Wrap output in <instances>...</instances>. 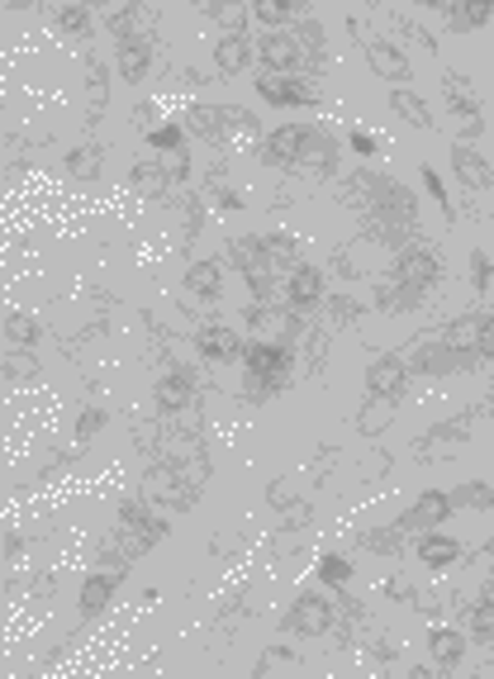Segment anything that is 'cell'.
I'll return each instance as SVG.
<instances>
[{
    "label": "cell",
    "instance_id": "obj_19",
    "mask_svg": "<svg viewBox=\"0 0 494 679\" xmlns=\"http://www.w3.org/2000/svg\"><path fill=\"white\" fill-rule=\"evenodd\" d=\"M442 90H447V104H452V110L466 114V138H476V134H480V104H476L471 90H466V82H461L457 72H447V76H442Z\"/></svg>",
    "mask_w": 494,
    "mask_h": 679
},
{
    "label": "cell",
    "instance_id": "obj_34",
    "mask_svg": "<svg viewBox=\"0 0 494 679\" xmlns=\"http://www.w3.org/2000/svg\"><path fill=\"white\" fill-rule=\"evenodd\" d=\"M86 67H90V76H86V86H90V110H106V96H110V72H106V62L90 58Z\"/></svg>",
    "mask_w": 494,
    "mask_h": 679
},
{
    "label": "cell",
    "instance_id": "obj_46",
    "mask_svg": "<svg viewBox=\"0 0 494 679\" xmlns=\"http://www.w3.org/2000/svg\"><path fill=\"white\" fill-rule=\"evenodd\" d=\"M96 5H106V0H96Z\"/></svg>",
    "mask_w": 494,
    "mask_h": 679
},
{
    "label": "cell",
    "instance_id": "obj_45",
    "mask_svg": "<svg viewBox=\"0 0 494 679\" xmlns=\"http://www.w3.org/2000/svg\"><path fill=\"white\" fill-rule=\"evenodd\" d=\"M353 148H357V152H375V138H371V134H361V128H357V134H353Z\"/></svg>",
    "mask_w": 494,
    "mask_h": 679
},
{
    "label": "cell",
    "instance_id": "obj_16",
    "mask_svg": "<svg viewBox=\"0 0 494 679\" xmlns=\"http://www.w3.org/2000/svg\"><path fill=\"white\" fill-rule=\"evenodd\" d=\"M152 58H158L152 38H120V76L124 82H143V76L152 72Z\"/></svg>",
    "mask_w": 494,
    "mask_h": 679
},
{
    "label": "cell",
    "instance_id": "obj_24",
    "mask_svg": "<svg viewBox=\"0 0 494 679\" xmlns=\"http://www.w3.org/2000/svg\"><path fill=\"white\" fill-rule=\"evenodd\" d=\"M128 181H134V190H143V195H162L166 186H172L166 166H162V162H152V157H143L134 172H128Z\"/></svg>",
    "mask_w": 494,
    "mask_h": 679
},
{
    "label": "cell",
    "instance_id": "obj_37",
    "mask_svg": "<svg viewBox=\"0 0 494 679\" xmlns=\"http://www.w3.org/2000/svg\"><path fill=\"white\" fill-rule=\"evenodd\" d=\"M106 423H110L106 409H82V413H76V442H90Z\"/></svg>",
    "mask_w": 494,
    "mask_h": 679
},
{
    "label": "cell",
    "instance_id": "obj_21",
    "mask_svg": "<svg viewBox=\"0 0 494 679\" xmlns=\"http://www.w3.org/2000/svg\"><path fill=\"white\" fill-rule=\"evenodd\" d=\"M262 252L271 261V271H295V267H300V243H295L291 233H267Z\"/></svg>",
    "mask_w": 494,
    "mask_h": 679
},
{
    "label": "cell",
    "instance_id": "obj_23",
    "mask_svg": "<svg viewBox=\"0 0 494 679\" xmlns=\"http://www.w3.org/2000/svg\"><path fill=\"white\" fill-rule=\"evenodd\" d=\"M247 10H252V20L262 29H285V20L300 10V0H247Z\"/></svg>",
    "mask_w": 494,
    "mask_h": 679
},
{
    "label": "cell",
    "instance_id": "obj_8",
    "mask_svg": "<svg viewBox=\"0 0 494 679\" xmlns=\"http://www.w3.org/2000/svg\"><path fill=\"white\" fill-rule=\"evenodd\" d=\"M195 351H200L205 361H219V366H233V361H243V333L238 329H229V323H210V329H200L195 333Z\"/></svg>",
    "mask_w": 494,
    "mask_h": 679
},
{
    "label": "cell",
    "instance_id": "obj_28",
    "mask_svg": "<svg viewBox=\"0 0 494 679\" xmlns=\"http://www.w3.org/2000/svg\"><path fill=\"white\" fill-rule=\"evenodd\" d=\"M67 172L72 176H86V181L100 176V148H96V143H82V148L67 152Z\"/></svg>",
    "mask_w": 494,
    "mask_h": 679
},
{
    "label": "cell",
    "instance_id": "obj_12",
    "mask_svg": "<svg viewBox=\"0 0 494 679\" xmlns=\"http://www.w3.org/2000/svg\"><path fill=\"white\" fill-rule=\"evenodd\" d=\"M413 552H419L423 570H452L466 556V546L452 538V532H437L433 528V532H419V546H413Z\"/></svg>",
    "mask_w": 494,
    "mask_h": 679
},
{
    "label": "cell",
    "instance_id": "obj_41",
    "mask_svg": "<svg viewBox=\"0 0 494 679\" xmlns=\"http://www.w3.org/2000/svg\"><path fill=\"white\" fill-rule=\"evenodd\" d=\"M471 276H476V291H480V295H485L490 285H494V267H490V252H480V247L471 252Z\"/></svg>",
    "mask_w": 494,
    "mask_h": 679
},
{
    "label": "cell",
    "instance_id": "obj_9",
    "mask_svg": "<svg viewBox=\"0 0 494 679\" xmlns=\"http://www.w3.org/2000/svg\"><path fill=\"white\" fill-rule=\"evenodd\" d=\"M124 575L128 570H110V566H96L86 575V580H82V618H100V613L110 608V598L120 594Z\"/></svg>",
    "mask_w": 494,
    "mask_h": 679
},
{
    "label": "cell",
    "instance_id": "obj_18",
    "mask_svg": "<svg viewBox=\"0 0 494 679\" xmlns=\"http://www.w3.org/2000/svg\"><path fill=\"white\" fill-rule=\"evenodd\" d=\"M257 58V48L247 44V34L243 29H229L224 38H219V48H214V67L224 72V76H233V72H243L247 62Z\"/></svg>",
    "mask_w": 494,
    "mask_h": 679
},
{
    "label": "cell",
    "instance_id": "obj_1",
    "mask_svg": "<svg viewBox=\"0 0 494 679\" xmlns=\"http://www.w3.org/2000/svg\"><path fill=\"white\" fill-rule=\"evenodd\" d=\"M291 366H295V347L285 337H257L243 351V375H247V395L252 399H271L291 385Z\"/></svg>",
    "mask_w": 494,
    "mask_h": 679
},
{
    "label": "cell",
    "instance_id": "obj_29",
    "mask_svg": "<svg viewBox=\"0 0 494 679\" xmlns=\"http://www.w3.org/2000/svg\"><path fill=\"white\" fill-rule=\"evenodd\" d=\"M319 580L333 584V590H347V580H353V566H347V556L323 552V556H319Z\"/></svg>",
    "mask_w": 494,
    "mask_h": 679
},
{
    "label": "cell",
    "instance_id": "obj_35",
    "mask_svg": "<svg viewBox=\"0 0 494 679\" xmlns=\"http://www.w3.org/2000/svg\"><path fill=\"white\" fill-rule=\"evenodd\" d=\"M148 143L158 152H181V143H186V124H158V128H148Z\"/></svg>",
    "mask_w": 494,
    "mask_h": 679
},
{
    "label": "cell",
    "instance_id": "obj_7",
    "mask_svg": "<svg viewBox=\"0 0 494 679\" xmlns=\"http://www.w3.org/2000/svg\"><path fill=\"white\" fill-rule=\"evenodd\" d=\"M395 276L405 281V285H419V291H428V285L442 276V261H437V252L428 243H405L395 252Z\"/></svg>",
    "mask_w": 494,
    "mask_h": 679
},
{
    "label": "cell",
    "instance_id": "obj_26",
    "mask_svg": "<svg viewBox=\"0 0 494 679\" xmlns=\"http://www.w3.org/2000/svg\"><path fill=\"white\" fill-rule=\"evenodd\" d=\"M447 5H452V24H457V29H480V24L490 20L494 0H447Z\"/></svg>",
    "mask_w": 494,
    "mask_h": 679
},
{
    "label": "cell",
    "instance_id": "obj_40",
    "mask_svg": "<svg viewBox=\"0 0 494 679\" xmlns=\"http://www.w3.org/2000/svg\"><path fill=\"white\" fill-rule=\"evenodd\" d=\"M476 351H480V361H494V313H480V329H476Z\"/></svg>",
    "mask_w": 494,
    "mask_h": 679
},
{
    "label": "cell",
    "instance_id": "obj_14",
    "mask_svg": "<svg viewBox=\"0 0 494 679\" xmlns=\"http://www.w3.org/2000/svg\"><path fill=\"white\" fill-rule=\"evenodd\" d=\"M195 404V375L186 366H176V371H166L158 381V409L162 413H186Z\"/></svg>",
    "mask_w": 494,
    "mask_h": 679
},
{
    "label": "cell",
    "instance_id": "obj_39",
    "mask_svg": "<svg viewBox=\"0 0 494 679\" xmlns=\"http://www.w3.org/2000/svg\"><path fill=\"white\" fill-rule=\"evenodd\" d=\"M210 200H214L219 209H238V205H243V200H238V190H233L229 181H224V172H214V176H210Z\"/></svg>",
    "mask_w": 494,
    "mask_h": 679
},
{
    "label": "cell",
    "instance_id": "obj_22",
    "mask_svg": "<svg viewBox=\"0 0 494 679\" xmlns=\"http://www.w3.org/2000/svg\"><path fill=\"white\" fill-rule=\"evenodd\" d=\"M390 110L413 128H433V110H428V100H419L413 90H390Z\"/></svg>",
    "mask_w": 494,
    "mask_h": 679
},
{
    "label": "cell",
    "instance_id": "obj_31",
    "mask_svg": "<svg viewBox=\"0 0 494 679\" xmlns=\"http://www.w3.org/2000/svg\"><path fill=\"white\" fill-rule=\"evenodd\" d=\"M219 134H243V138H257V120L247 110H238V104H224V110H219Z\"/></svg>",
    "mask_w": 494,
    "mask_h": 679
},
{
    "label": "cell",
    "instance_id": "obj_11",
    "mask_svg": "<svg viewBox=\"0 0 494 679\" xmlns=\"http://www.w3.org/2000/svg\"><path fill=\"white\" fill-rule=\"evenodd\" d=\"M447 514H452V494L428 490L419 504L399 514V528H405V532H433V528H442V522H447Z\"/></svg>",
    "mask_w": 494,
    "mask_h": 679
},
{
    "label": "cell",
    "instance_id": "obj_25",
    "mask_svg": "<svg viewBox=\"0 0 494 679\" xmlns=\"http://www.w3.org/2000/svg\"><path fill=\"white\" fill-rule=\"evenodd\" d=\"M419 299H423L419 285H405L399 276H390V285H381V309H390V313H405L419 305Z\"/></svg>",
    "mask_w": 494,
    "mask_h": 679
},
{
    "label": "cell",
    "instance_id": "obj_36",
    "mask_svg": "<svg viewBox=\"0 0 494 679\" xmlns=\"http://www.w3.org/2000/svg\"><path fill=\"white\" fill-rule=\"evenodd\" d=\"M471 627H476V637H480V642H485V646H494V598H490V594L476 604V618H471Z\"/></svg>",
    "mask_w": 494,
    "mask_h": 679
},
{
    "label": "cell",
    "instance_id": "obj_32",
    "mask_svg": "<svg viewBox=\"0 0 494 679\" xmlns=\"http://www.w3.org/2000/svg\"><path fill=\"white\" fill-rule=\"evenodd\" d=\"M399 532H405V528H399V522H390V528H371L361 542H367V552H385V556H395L399 546H405V538H399Z\"/></svg>",
    "mask_w": 494,
    "mask_h": 679
},
{
    "label": "cell",
    "instance_id": "obj_20",
    "mask_svg": "<svg viewBox=\"0 0 494 679\" xmlns=\"http://www.w3.org/2000/svg\"><path fill=\"white\" fill-rule=\"evenodd\" d=\"M186 291H195L200 299H219V291H224V267H219V261H195L186 271Z\"/></svg>",
    "mask_w": 494,
    "mask_h": 679
},
{
    "label": "cell",
    "instance_id": "obj_30",
    "mask_svg": "<svg viewBox=\"0 0 494 679\" xmlns=\"http://www.w3.org/2000/svg\"><path fill=\"white\" fill-rule=\"evenodd\" d=\"M452 508H494V490L471 480V485H457L452 490Z\"/></svg>",
    "mask_w": 494,
    "mask_h": 679
},
{
    "label": "cell",
    "instance_id": "obj_4",
    "mask_svg": "<svg viewBox=\"0 0 494 679\" xmlns=\"http://www.w3.org/2000/svg\"><path fill=\"white\" fill-rule=\"evenodd\" d=\"M257 96L281 104V110H305V104L319 100V90H314V82H305V76H295V72H262L257 76Z\"/></svg>",
    "mask_w": 494,
    "mask_h": 679
},
{
    "label": "cell",
    "instance_id": "obj_15",
    "mask_svg": "<svg viewBox=\"0 0 494 679\" xmlns=\"http://www.w3.org/2000/svg\"><path fill=\"white\" fill-rule=\"evenodd\" d=\"M452 166H457V176L466 181V186L494 190V166L485 162V152L471 148V143H457V148H452Z\"/></svg>",
    "mask_w": 494,
    "mask_h": 679
},
{
    "label": "cell",
    "instance_id": "obj_33",
    "mask_svg": "<svg viewBox=\"0 0 494 679\" xmlns=\"http://www.w3.org/2000/svg\"><path fill=\"white\" fill-rule=\"evenodd\" d=\"M5 337L15 347H34L38 337H44V329H38L34 319H24V313H10V319H5Z\"/></svg>",
    "mask_w": 494,
    "mask_h": 679
},
{
    "label": "cell",
    "instance_id": "obj_38",
    "mask_svg": "<svg viewBox=\"0 0 494 679\" xmlns=\"http://www.w3.org/2000/svg\"><path fill=\"white\" fill-rule=\"evenodd\" d=\"M329 313H333V323H337V329H347V323H357V299L353 295H333L329 299Z\"/></svg>",
    "mask_w": 494,
    "mask_h": 679
},
{
    "label": "cell",
    "instance_id": "obj_17",
    "mask_svg": "<svg viewBox=\"0 0 494 679\" xmlns=\"http://www.w3.org/2000/svg\"><path fill=\"white\" fill-rule=\"evenodd\" d=\"M428 656H433L442 670H457V665L466 661V637H461V627H433V632H428Z\"/></svg>",
    "mask_w": 494,
    "mask_h": 679
},
{
    "label": "cell",
    "instance_id": "obj_3",
    "mask_svg": "<svg viewBox=\"0 0 494 679\" xmlns=\"http://www.w3.org/2000/svg\"><path fill=\"white\" fill-rule=\"evenodd\" d=\"M333 622H337V604L323 598L319 590H300L291 613H285V632H295V637H323Z\"/></svg>",
    "mask_w": 494,
    "mask_h": 679
},
{
    "label": "cell",
    "instance_id": "obj_6",
    "mask_svg": "<svg viewBox=\"0 0 494 679\" xmlns=\"http://www.w3.org/2000/svg\"><path fill=\"white\" fill-rule=\"evenodd\" d=\"M257 62L267 72H305V48L295 34L267 29V38H257Z\"/></svg>",
    "mask_w": 494,
    "mask_h": 679
},
{
    "label": "cell",
    "instance_id": "obj_13",
    "mask_svg": "<svg viewBox=\"0 0 494 679\" xmlns=\"http://www.w3.org/2000/svg\"><path fill=\"white\" fill-rule=\"evenodd\" d=\"M361 52H367L371 72L385 76V82H409V76H413L409 58H405V52H399L395 44H385V38H361Z\"/></svg>",
    "mask_w": 494,
    "mask_h": 679
},
{
    "label": "cell",
    "instance_id": "obj_44",
    "mask_svg": "<svg viewBox=\"0 0 494 679\" xmlns=\"http://www.w3.org/2000/svg\"><path fill=\"white\" fill-rule=\"evenodd\" d=\"M375 661H395V637H381V642H375Z\"/></svg>",
    "mask_w": 494,
    "mask_h": 679
},
{
    "label": "cell",
    "instance_id": "obj_27",
    "mask_svg": "<svg viewBox=\"0 0 494 679\" xmlns=\"http://www.w3.org/2000/svg\"><path fill=\"white\" fill-rule=\"evenodd\" d=\"M58 24H62V34H72V38H90V10L82 0H62Z\"/></svg>",
    "mask_w": 494,
    "mask_h": 679
},
{
    "label": "cell",
    "instance_id": "obj_43",
    "mask_svg": "<svg viewBox=\"0 0 494 679\" xmlns=\"http://www.w3.org/2000/svg\"><path fill=\"white\" fill-rule=\"evenodd\" d=\"M457 437H466V418H457V423H442V428H433L423 442H457Z\"/></svg>",
    "mask_w": 494,
    "mask_h": 679
},
{
    "label": "cell",
    "instance_id": "obj_2",
    "mask_svg": "<svg viewBox=\"0 0 494 679\" xmlns=\"http://www.w3.org/2000/svg\"><path fill=\"white\" fill-rule=\"evenodd\" d=\"M314 138H319V128H309V124H281V128H271V134L262 138V162H271V166H305V157H309V148H314Z\"/></svg>",
    "mask_w": 494,
    "mask_h": 679
},
{
    "label": "cell",
    "instance_id": "obj_42",
    "mask_svg": "<svg viewBox=\"0 0 494 679\" xmlns=\"http://www.w3.org/2000/svg\"><path fill=\"white\" fill-rule=\"evenodd\" d=\"M423 186H428V195H433V200L442 205V214H447V219L457 214V209H452V200H447V190H442V176L433 172V166H423Z\"/></svg>",
    "mask_w": 494,
    "mask_h": 679
},
{
    "label": "cell",
    "instance_id": "obj_5",
    "mask_svg": "<svg viewBox=\"0 0 494 679\" xmlns=\"http://www.w3.org/2000/svg\"><path fill=\"white\" fill-rule=\"evenodd\" d=\"M409 390V366L405 357H395V351H385V357H375L367 366V395L371 399H385V404H399Z\"/></svg>",
    "mask_w": 494,
    "mask_h": 679
},
{
    "label": "cell",
    "instance_id": "obj_10",
    "mask_svg": "<svg viewBox=\"0 0 494 679\" xmlns=\"http://www.w3.org/2000/svg\"><path fill=\"white\" fill-rule=\"evenodd\" d=\"M285 305H291L295 313H309L323 305V267H309V261H300V267L291 271V281H285Z\"/></svg>",
    "mask_w": 494,
    "mask_h": 679
}]
</instances>
